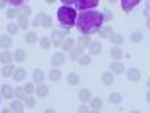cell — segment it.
<instances>
[{
	"mask_svg": "<svg viewBox=\"0 0 150 113\" xmlns=\"http://www.w3.org/2000/svg\"><path fill=\"white\" fill-rule=\"evenodd\" d=\"M104 23V14L94 9H85L77 16L76 19V26L82 34H94L101 30V26Z\"/></svg>",
	"mask_w": 150,
	"mask_h": 113,
	"instance_id": "6da1fadb",
	"label": "cell"
},
{
	"mask_svg": "<svg viewBox=\"0 0 150 113\" xmlns=\"http://www.w3.org/2000/svg\"><path fill=\"white\" fill-rule=\"evenodd\" d=\"M57 19L60 22V25H64V26H73L76 23V19H77L76 9L74 8H70V6L59 8L57 9Z\"/></svg>",
	"mask_w": 150,
	"mask_h": 113,
	"instance_id": "7a4b0ae2",
	"label": "cell"
},
{
	"mask_svg": "<svg viewBox=\"0 0 150 113\" xmlns=\"http://www.w3.org/2000/svg\"><path fill=\"white\" fill-rule=\"evenodd\" d=\"M67 33H68L67 30H56V31L51 33V42H53L54 47H60V45H62L64 36L67 34Z\"/></svg>",
	"mask_w": 150,
	"mask_h": 113,
	"instance_id": "3957f363",
	"label": "cell"
},
{
	"mask_svg": "<svg viewBox=\"0 0 150 113\" xmlns=\"http://www.w3.org/2000/svg\"><path fill=\"white\" fill-rule=\"evenodd\" d=\"M98 5H99V0H77L76 8L81 11H85V9H93Z\"/></svg>",
	"mask_w": 150,
	"mask_h": 113,
	"instance_id": "277c9868",
	"label": "cell"
},
{
	"mask_svg": "<svg viewBox=\"0 0 150 113\" xmlns=\"http://www.w3.org/2000/svg\"><path fill=\"white\" fill-rule=\"evenodd\" d=\"M139 2L141 0H121V8H122L124 13H130Z\"/></svg>",
	"mask_w": 150,
	"mask_h": 113,
	"instance_id": "5b68a950",
	"label": "cell"
},
{
	"mask_svg": "<svg viewBox=\"0 0 150 113\" xmlns=\"http://www.w3.org/2000/svg\"><path fill=\"white\" fill-rule=\"evenodd\" d=\"M127 79L132 82H138L141 79V71L138 68H135V67H130V68L127 70Z\"/></svg>",
	"mask_w": 150,
	"mask_h": 113,
	"instance_id": "8992f818",
	"label": "cell"
},
{
	"mask_svg": "<svg viewBox=\"0 0 150 113\" xmlns=\"http://www.w3.org/2000/svg\"><path fill=\"white\" fill-rule=\"evenodd\" d=\"M64 62H65V54L64 53H54L51 56V65L53 67H60V65H64Z\"/></svg>",
	"mask_w": 150,
	"mask_h": 113,
	"instance_id": "52a82bcc",
	"label": "cell"
},
{
	"mask_svg": "<svg viewBox=\"0 0 150 113\" xmlns=\"http://www.w3.org/2000/svg\"><path fill=\"white\" fill-rule=\"evenodd\" d=\"M110 70L113 71V75H122V73L125 71V67H124V64H121L119 60H113L112 65H110Z\"/></svg>",
	"mask_w": 150,
	"mask_h": 113,
	"instance_id": "ba28073f",
	"label": "cell"
},
{
	"mask_svg": "<svg viewBox=\"0 0 150 113\" xmlns=\"http://www.w3.org/2000/svg\"><path fill=\"white\" fill-rule=\"evenodd\" d=\"M48 92H50V88H48L47 84L39 82V85L36 87V95L39 96V98H45V96H48Z\"/></svg>",
	"mask_w": 150,
	"mask_h": 113,
	"instance_id": "9c48e42d",
	"label": "cell"
},
{
	"mask_svg": "<svg viewBox=\"0 0 150 113\" xmlns=\"http://www.w3.org/2000/svg\"><path fill=\"white\" fill-rule=\"evenodd\" d=\"M13 77H14V81H23V79L26 77V70L23 68V67H17L13 73Z\"/></svg>",
	"mask_w": 150,
	"mask_h": 113,
	"instance_id": "30bf717a",
	"label": "cell"
},
{
	"mask_svg": "<svg viewBox=\"0 0 150 113\" xmlns=\"http://www.w3.org/2000/svg\"><path fill=\"white\" fill-rule=\"evenodd\" d=\"M2 96L6 99H11L14 96V88L9 85V84H3L2 85Z\"/></svg>",
	"mask_w": 150,
	"mask_h": 113,
	"instance_id": "8fae6325",
	"label": "cell"
},
{
	"mask_svg": "<svg viewBox=\"0 0 150 113\" xmlns=\"http://www.w3.org/2000/svg\"><path fill=\"white\" fill-rule=\"evenodd\" d=\"M84 48H85V47H82V45H79V43H77L76 47H73V48H71V54H70V58L73 59V60L79 59V56L82 54V51H84Z\"/></svg>",
	"mask_w": 150,
	"mask_h": 113,
	"instance_id": "7c38bea8",
	"label": "cell"
},
{
	"mask_svg": "<svg viewBox=\"0 0 150 113\" xmlns=\"http://www.w3.org/2000/svg\"><path fill=\"white\" fill-rule=\"evenodd\" d=\"M9 109H11V112H16V113H22V112H23L25 110V104L23 102H22V101H14V102H11V107H9Z\"/></svg>",
	"mask_w": 150,
	"mask_h": 113,
	"instance_id": "4fadbf2b",
	"label": "cell"
},
{
	"mask_svg": "<svg viewBox=\"0 0 150 113\" xmlns=\"http://www.w3.org/2000/svg\"><path fill=\"white\" fill-rule=\"evenodd\" d=\"M13 59H14V53H9L8 50H5V51L0 54V62H2V64H11Z\"/></svg>",
	"mask_w": 150,
	"mask_h": 113,
	"instance_id": "5bb4252c",
	"label": "cell"
},
{
	"mask_svg": "<svg viewBox=\"0 0 150 113\" xmlns=\"http://www.w3.org/2000/svg\"><path fill=\"white\" fill-rule=\"evenodd\" d=\"M98 34L101 36V39H110V36L113 34V30L110 26H101V30L98 31Z\"/></svg>",
	"mask_w": 150,
	"mask_h": 113,
	"instance_id": "9a60e30c",
	"label": "cell"
},
{
	"mask_svg": "<svg viewBox=\"0 0 150 113\" xmlns=\"http://www.w3.org/2000/svg\"><path fill=\"white\" fill-rule=\"evenodd\" d=\"M17 23H19V26L22 28V30H26L28 28V25H30V22H28V17H26V14H19L17 16Z\"/></svg>",
	"mask_w": 150,
	"mask_h": 113,
	"instance_id": "2e32d148",
	"label": "cell"
},
{
	"mask_svg": "<svg viewBox=\"0 0 150 113\" xmlns=\"http://www.w3.org/2000/svg\"><path fill=\"white\" fill-rule=\"evenodd\" d=\"M74 43H76V41L73 37H67L65 41L62 42V45H60V47L64 48V51H71V48L74 47Z\"/></svg>",
	"mask_w": 150,
	"mask_h": 113,
	"instance_id": "e0dca14e",
	"label": "cell"
},
{
	"mask_svg": "<svg viewBox=\"0 0 150 113\" xmlns=\"http://www.w3.org/2000/svg\"><path fill=\"white\" fill-rule=\"evenodd\" d=\"M14 65L13 64H5V67H2V76L3 77H9V76H13V73H14Z\"/></svg>",
	"mask_w": 150,
	"mask_h": 113,
	"instance_id": "ac0fdd59",
	"label": "cell"
},
{
	"mask_svg": "<svg viewBox=\"0 0 150 113\" xmlns=\"http://www.w3.org/2000/svg\"><path fill=\"white\" fill-rule=\"evenodd\" d=\"M101 42H90V45H88V51H90V54H99L101 53Z\"/></svg>",
	"mask_w": 150,
	"mask_h": 113,
	"instance_id": "d6986e66",
	"label": "cell"
},
{
	"mask_svg": "<svg viewBox=\"0 0 150 113\" xmlns=\"http://www.w3.org/2000/svg\"><path fill=\"white\" fill-rule=\"evenodd\" d=\"M90 109L94 110V112L101 110V109H102V101H101V98H91V99H90Z\"/></svg>",
	"mask_w": 150,
	"mask_h": 113,
	"instance_id": "ffe728a7",
	"label": "cell"
},
{
	"mask_svg": "<svg viewBox=\"0 0 150 113\" xmlns=\"http://www.w3.org/2000/svg\"><path fill=\"white\" fill-rule=\"evenodd\" d=\"M115 81V76H113V71H105L102 73V82L105 85H112Z\"/></svg>",
	"mask_w": 150,
	"mask_h": 113,
	"instance_id": "44dd1931",
	"label": "cell"
},
{
	"mask_svg": "<svg viewBox=\"0 0 150 113\" xmlns=\"http://www.w3.org/2000/svg\"><path fill=\"white\" fill-rule=\"evenodd\" d=\"M33 79H34V82H43V79H45V73H43L40 68H36L33 71Z\"/></svg>",
	"mask_w": 150,
	"mask_h": 113,
	"instance_id": "7402d4cb",
	"label": "cell"
},
{
	"mask_svg": "<svg viewBox=\"0 0 150 113\" xmlns=\"http://www.w3.org/2000/svg\"><path fill=\"white\" fill-rule=\"evenodd\" d=\"M110 56H112L113 60H119L122 56H124V53H122V50H121L119 47H113L112 51H110Z\"/></svg>",
	"mask_w": 150,
	"mask_h": 113,
	"instance_id": "603a6c76",
	"label": "cell"
},
{
	"mask_svg": "<svg viewBox=\"0 0 150 113\" xmlns=\"http://www.w3.org/2000/svg\"><path fill=\"white\" fill-rule=\"evenodd\" d=\"M79 99L82 101V102H88V101L91 99V92H90V90H87V88L81 90V92H79Z\"/></svg>",
	"mask_w": 150,
	"mask_h": 113,
	"instance_id": "cb8c5ba5",
	"label": "cell"
},
{
	"mask_svg": "<svg viewBox=\"0 0 150 113\" xmlns=\"http://www.w3.org/2000/svg\"><path fill=\"white\" fill-rule=\"evenodd\" d=\"M50 79H51L53 82H56V81H59L60 77H62V73H60V70L59 68H51L50 70Z\"/></svg>",
	"mask_w": 150,
	"mask_h": 113,
	"instance_id": "d4e9b609",
	"label": "cell"
},
{
	"mask_svg": "<svg viewBox=\"0 0 150 113\" xmlns=\"http://www.w3.org/2000/svg\"><path fill=\"white\" fill-rule=\"evenodd\" d=\"M26 59V53L23 51L22 48H19V50H16L14 51V60H17V62H23Z\"/></svg>",
	"mask_w": 150,
	"mask_h": 113,
	"instance_id": "484cf974",
	"label": "cell"
},
{
	"mask_svg": "<svg viewBox=\"0 0 150 113\" xmlns=\"http://www.w3.org/2000/svg\"><path fill=\"white\" fill-rule=\"evenodd\" d=\"M11 43H13V41H11L9 36H2V37H0V47H2V48L8 50L11 47Z\"/></svg>",
	"mask_w": 150,
	"mask_h": 113,
	"instance_id": "4316f807",
	"label": "cell"
},
{
	"mask_svg": "<svg viewBox=\"0 0 150 113\" xmlns=\"http://www.w3.org/2000/svg\"><path fill=\"white\" fill-rule=\"evenodd\" d=\"M67 82H68L70 85H76V84H79V76H77L76 73H68V75H67Z\"/></svg>",
	"mask_w": 150,
	"mask_h": 113,
	"instance_id": "83f0119b",
	"label": "cell"
},
{
	"mask_svg": "<svg viewBox=\"0 0 150 113\" xmlns=\"http://www.w3.org/2000/svg\"><path fill=\"white\" fill-rule=\"evenodd\" d=\"M90 36H87V34H82L79 39H77V43L79 45H82V47H85V48H88V45H90Z\"/></svg>",
	"mask_w": 150,
	"mask_h": 113,
	"instance_id": "f1b7e54d",
	"label": "cell"
},
{
	"mask_svg": "<svg viewBox=\"0 0 150 113\" xmlns=\"http://www.w3.org/2000/svg\"><path fill=\"white\" fill-rule=\"evenodd\" d=\"M79 64L82 67H87V65H90L91 64V58L88 54H81L79 56Z\"/></svg>",
	"mask_w": 150,
	"mask_h": 113,
	"instance_id": "f546056e",
	"label": "cell"
},
{
	"mask_svg": "<svg viewBox=\"0 0 150 113\" xmlns=\"http://www.w3.org/2000/svg\"><path fill=\"white\" fill-rule=\"evenodd\" d=\"M110 41H112L115 45H121L122 42H124V37H122L121 34H118V33H113V34L110 36Z\"/></svg>",
	"mask_w": 150,
	"mask_h": 113,
	"instance_id": "4dcf8cb0",
	"label": "cell"
},
{
	"mask_svg": "<svg viewBox=\"0 0 150 113\" xmlns=\"http://www.w3.org/2000/svg\"><path fill=\"white\" fill-rule=\"evenodd\" d=\"M110 102L112 104H121L122 102V95L121 93H112L110 95Z\"/></svg>",
	"mask_w": 150,
	"mask_h": 113,
	"instance_id": "1f68e13d",
	"label": "cell"
},
{
	"mask_svg": "<svg viewBox=\"0 0 150 113\" xmlns=\"http://www.w3.org/2000/svg\"><path fill=\"white\" fill-rule=\"evenodd\" d=\"M25 41L28 42V43H34L37 42V34L34 31H30V33H26V36H25Z\"/></svg>",
	"mask_w": 150,
	"mask_h": 113,
	"instance_id": "d6a6232c",
	"label": "cell"
},
{
	"mask_svg": "<svg viewBox=\"0 0 150 113\" xmlns=\"http://www.w3.org/2000/svg\"><path fill=\"white\" fill-rule=\"evenodd\" d=\"M23 90H25V93H26V95L36 93V87H34V84H33V82H26V84H25V87H23Z\"/></svg>",
	"mask_w": 150,
	"mask_h": 113,
	"instance_id": "836d02e7",
	"label": "cell"
},
{
	"mask_svg": "<svg viewBox=\"0 0 150 113\" xmlns=\"http://www.w3.org/2000/svg\"><path fill=\"white\" fill-rule=\"evenodd\" d=\"M51 45H53L51 39H48V37H42V39H40V47H42L43 50H48Z\"/></svg>",
	"mask_w": 150,
	"mask_h": 113,
	"instance_id": "e575fe53",
	"label": "cell"
},
{
	"mask_svg": "<svg viewBox=\"0 0 150 113\" xmlns=\"http://www.w3.org/2000/svg\"><path fill=\"white\" fill-rule=\"evenodd\" d=\"M19 28H20L19 23H9L8 28H6V30H8V34H17Z\"/></svg>",
	"mask_w": 150,
	"mask_h": 113,
	"instance_id": "d590c367",
	"label": "cell"
},
{
	"mask_svg": "<svg viewBox=\"0 0 150 113\" xmlns=\"http://www.w3.org/2000/svg\"><path fill=\"white\" fill-rule=\"evenodd\" d=\"M51 25H53L51 17L45 14V16H43V19H42V26H43V28H51Z\"/></svg>",
	"mask_w": 150,
	"mask_h": 113,
	"instance_id": "8d00e7d4",
	"label": "cell"
},
{
	"mask_svg": "<svg viewBox=\"0 0 150 113\" xmlns=\"http://www.w3.org/2000/svg\"><path fill=\"white\" fill-rule=\"evenodd\" d=\"M130 39H132V42H135V43L141 42V41H142V33H139V31L133 33V34L130 36Z\"/></svg>",
	"mask_w": 150,
	"mask_h": 113,
	"instance_id": "74e56055",
	"label": "cell"
},
{
	"mask_svg": "<svg viewBox=\"0 0 150 113\" xmlns=\"http://www.w3.org/2000/svg\"><path fill=\"white\" fill-rule=\"evenodd\" d=\"M14 95L17 96L19 99H23V98H25V90H23V87H17V88H14Z\"/></svg>",
	"mask_w": 150,
	"mask_h": 113,
	"instance_id": "f35d334b",
	"label": "cell"
},
{
	"mask_svg": "<svg viewBox=\"0 0 150 113\" xmlns=\"http://www.w3.org/2000/svg\"><path fill=\"white\" fill-rule=\"evenodd\" d=\"M43 16H45V13H40V14H39L37 16V17L34 19V22H33V26H39V25H42V19H43Z\"/></svg>",
	"mask_w": 150,
	"mask_h": 113,
	"instance_id": "ab89813d",
	"label": "cell"
},
{
	"mask_svg": "<svg viewBox=\"0 0 150 113\" xmlns=\"http://www.w3.org/2000/svg\"><path fill=\"white\" fill-rule=\"evenodd\" d=\"M25 104H26V107L33 109V107L36 105V99H34V98H31V96H28V98H26V101H25Z\"/></svg>",
	"mask_w": 150,
	"mask_h": 113,
	"instance_id": "60d3db41",
	"label": "cell"
},
{
	"mask_svg": "<svg viewBox=\"0 0 150 113\" xmlns=\"http://www.w3.org/2000/svg\"><path fill=\"white\" fill-rule=\"evenodd\" d=\"M6 2H8L9 5H13V6H22L25 0H6Z\"/></svg>",
	"mask_w": 150,
	"mask_h": 113,
	"instance_id": "b9f144b4",
	"label": "cell"
},
{
	"mask_svg": "<svg viewBox=\"0 0 150 113\" xmlns=\"http://www.w3.org/2000/svg\"><path fill=\"white\" fill-rule=\"evenodd\" d=\"M20 9H22V14H26V16L31 14V8H30V6H23V5H22Z\"/></svg>",
	"mask_w": 150,
	"mask_h": 113,
	"instance_id": "7bdbcfd3",
	"label": "cell"
},
{
	"mask_svg": "<svg viewBox=\"0 0 150 113\" xmlns=\"http://www.w3.org/2000/svg\"><path fill=\"white\" fill-rule=\"evenodd\" d=\"M6 16H8L9 19H13L14 16H17V13H16V9H14V8H11V9H8V11H6Z\"/></svg>",
	"mask_w": 150,
	"mask_h": 113,
	"instance_id": "ee69618b",
	"label": "cell"
},
{
	"mask_svg": "<svg viewBox=\"0 0 150 113\" xmlns=\"http://www.w3.org/2000/svg\"><path fill=\"white\" fill-rule=\"evenodd\" d=\"M104 20H110L112 19V13H110V11H104Z\"/></svg>",
	"mask_w": 150,
	"mask_h": 113,
	"instance_id": "f6af8a7d",
	"label": "cell"
},
{
	"mask_svg": "<svg viewBox=\"0 0 150 113\" xmlns=\"http://www.w3.org/2000/svg\"><path fill=\"white\" fill-rule=\"evenodd\" d=\"M64 5H74V3H77V0H60Z\"/></svg>",
	"mask_w": 150,
	"mask_h": 113,
	"instance_id": "bcb514c9",
	"label": "cell"
},
{
	"mask_svg": "<svg viewBox=\"0 0 150 113\" xmlns=\"http://www.w3.org/2000/svg\"><path fill=\"white\" fill-rule=\"evenodd\" d=\"M79 112H88V107L87 105H81L79 107Z\"/></svg>",
	"mask_w": 150,
	"mask_h": 113,
	"instance_id": "7dc6e473",
	"label": "cell"
},
{
	"mask_svg": "<svg viewBox=\"0 0 150 113\" xmlns=\"http://www.w3.org/2000/svg\"><path fill=\"white\" fill-rule=\"evenodd\" d=\"M146 101L150 104V88H149V92H147V95H146Z\"/></svg>",
	"mask_w": 150,
	"mask_h": 113,
	"instance_id": "c3c4849f",
	"label": "cell"
},
{
	"mask_svg": "<svg viewBox=\"0 0 150 113\" xmlns=\"http://www.w3.org/2000/svg\"><path fill=\"white\" fill-rule=\"evenodd\" d=\"M146 25H147V28H150V17L147 19V22H146Z\"/></svg>",
	"mask_w": 150,
	"mask_h": 113,
	"instance_id": "681fc988",
	"label": "cell"
},
{
	"mask_svg": "<svg viewBox=\"0 0 150 113\" xmlns=\"http://www.w3.org/2000/svg\"><path fill=\"white\" fill-rule=\"evenodd\" d=\"M45 2H47V3H51V5H53L54 2H56V0H45Z\"/></svg>",
	"mask_w": 150,
	"mask_h": 113,
	"instance_id": "f907efd6",
	"label": "cell"
},
{
	"mask_svg": "<svg viewBox=\"0 0 150 113\" xmlns=\"http://www.w3.org/2000/svg\"><path fill=\"white\" fill-rule=\"evenodd\" d=\"M147 85H149V88H150V77H149V81H147Z\"/></svg>",
	"mask_w": 150,
	"mask_h": 113,
	"instance_id": "816d5d0a",
	"label": "cell"
},
{
	"mask_svg": "<svg viewBox=\"0 0 150 113\" xmlns=\"http://www.w3.org/2000/svg\"><path fill=\"white\" fill-rule=\"evenodd\" d=\"M108 2H116V0H108Z\"/></svg>",
	"mask_w": 150,
	"mask_h": 113,
	"instance_id": "f5cc1de1",
	"label": "cell"
}]
</instances>
